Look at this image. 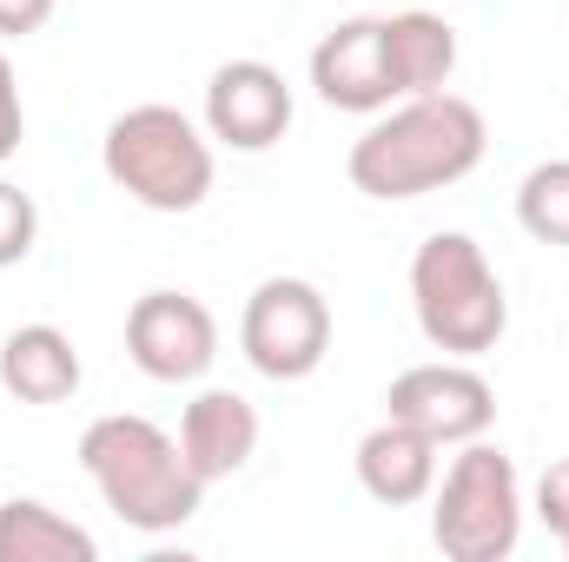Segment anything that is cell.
<instances>
[{
    "label": "cell",
    "mask_w": 569,
    "mask_h": 562,
    "mask_svg": "<svg viewBox=\"0 0 569 562\" xmlns=\"http://www.w3.org/2000/svg\"><path fill=\"white\" fill-rule=\"evenodd\" d=\"M430 543L450 562L517 556V543H523V483H517V463L497 443H483V436L457 443L450 470L430 490Z\"/></svg>",
    "instance_id": "5b68a950"
},
{
    "label": "cell",
    "mask_w": 569,
    "mask_h": 562,
    "mask_svg": "<svg viewBox=\"0 0 569 562\" xmlns=\"http://www.w3.org/2000/svg\"><path fill=\"white\" fill-rule=\"evenodd\" d=\"M100 165L107 179L146 205V212H199L206 192H212V140L199 120H186L179 107L166 100H146V107H127L107 140H100Z\"/></svg>",
    "instance_id": "277c9868"
},
{
    "label": "cell",
    "mask_w": 569,
    "mask_h": 562,
    "mask_svg": "<svg viewBox=\"0 0 569 562\" xmlns=\"http://www.w3.org/2000/svg\"><path fill=\"white\" fill-rule=\"evenodd\" d=\"M517 225L537 245H569V159H543L517 185Z\"/></svg>",
    "instance_id": "2e32d148"
},
{
    "label": "cell",
    "mask_w": 569,
    "mask_h": 562,
    "mask_svg": "<svg viewBox=\"0 0 569 562\" xmlns=\"http://www.w3.org/2000/svg\"><path fill=\"white\" fill-rule=\"evenodd\" d=\"M33 245H40V205H33V192H20L13 179H0V272L20 265Z\"/></svg>",
    "instance_id": "e0dca14e"
},
{
    "label": "cell",
    "mask_w": 569,
    "mask_h": 562,
    "mask_svg": "<svg viewBox=\"0 0 569 562\" xmlns=\"http://www.w3.org/2000/svg\"><path fill=\"white\" fill-rule=\"evenodd\" d=\"M179 450H186V463L206 483L239 476L259 456V411H252V398H239V391H199L179 411Z\"/></svg>",
    "instance_id": "8fae6325"
},
{
    "label": "cell",
    "mask_w": 569,
    "mask_h": 562,
    "mask_svg": "<svg viewBox=\"0 0 569 562\" xmlns=\"http://www.w3.org/2000/svg\"><path fill=\"white\" fill-rule=\"evenodd\" d=\"M100 543L40 496L0 503V562H93Z\"/></svg>",
    "instance_id": "9a60e30c"
},
{
    "label": "cell",
    "mask_w": 569,
    "mask_h": 562,
    "mask_svg": "<svg viewBox=\"0 0 569 562\" xmlns=\"http://www.w3.org/2000/svg\"><path fill=\"white\" fill-rule=\"evenodd\" d=\"M127 358L152 384H199L219 364V318L192 291H146L127 311Z\"/></svg>",
    "instance_id": "ba28073f"
},
{
    "label": "cell",
    "mask_w": 569,
    "mask_h": 562,
    "mask_svg": "<svg viewBox=\"0 0 569 562\" xmlns=\"http://www.w3.org/2000/svg\"><path fill=\"white\" fill-rule=\"evenodd\" d=\"M80 470L100 490V503L140 536L186 530L206 503V476L186 463L179 436L133 411H107L80 430Z\"/></svg>",
    "instance_id": "7a4b0ae2"
},
{
    "label": "cell",
    "mask_w": 569,
    "mask_h": 562,
    "mask_svg": "<svg viewBox=\"0 0 569 562\" xmlns=\"http://www.w3.org/2000/svg\"><path fill=\"white\" fill-rule=\"evenodd\" d=\"M53 7H60V0H0V40H27V33H40V27L53 20Z\"/></svg>",
    "instance_id": "ffe728a7"
},
{
    "label": "cell",
    "mask_w": 569,
    "mask_h": 562,
    "mask_svg": "<svg viewBox=\"0 0 569 562\" xmlns=\"http://www.w3.org/2000/svg\"><path fill=\"white\" fill-rule=\"evenodd\" d=\"M385 418H405L437 450H457L497 423V391L483 371H470V358H437V364H411L391 378Z\"/></svg>",
    "instance_id": "52a82bcc"
},
{
    "label": "cell",
    "mask_w": 569,
    "mask_h": 562,
    "mask_svg": "<svg viewBox=\"0 0 569 562\" xmlns=\"http://www.w3.org/2000/svg\"><path fill=\"white\" fill-rule=\"evenodd\" d=\"M291 127V87L266 60H226L206 80V140L232 152H272Z\"/></svg>",
    "instance_id": "9c48e42d"
},
{
    "label": "cell",
    "mask_w": 569,
    "mask_h": 562,
    "mask_svg": "<svg viewBox=\"0 0 569 562\" xmlns=\"http://www.w3.org/2000/svg\"><path fill=\"white\" fill-rule=\"evenodd\" d=\"M311 87L325 107L338 113H385L398 93L385 80V47H378V20H338L318 47H311Z\"/></svg>",
    "instance_id": "30bf717a"
},
{
    "label": "cell",
    "mask_w": 569,
    "mask_h": 562,
    "mask_svg": "<svg viewBox=\"0 0 569 562\" xmlns=\"http://www.w3.org/2000/svg\"><path fill=\"white\" fill-rule=\"evenodd\" d=\"M378 47H385V80L398 100L418 93H443L457 73V27L430 7H405L378 20Z\"/></svg>",
    "instance_id": "4fadbf2b"
},
{
    "label": "cell",
    "mask_w": 569,
    "mask_h": 562,
    "mask_svg": "<svg viewBox=\"0 0 569 562\" xmlns=\"http://www.w3.org/2000/svg\"><path fill=\"white\" fill-rule=\"evenodd\" d=\"M27 140V107H20V80H13V60L0 53V165L20 152Z\"/></svg>",
    "instance_id": "d6986e66"
},
{
    "label": "cell",
    "mask_w": 569,
    "mask_h": 562,
    "mask_svg": "<svg viewBox=\"0 0 569 562\" xmlns=\"http://www.w3.org/2000/svg\"><path fill=\"white\" fill-rule=\"evenodd\" d=\"M537 516H543V530L557 536V550L569 556V463H550V470H543V483H537Z\"/></svg>",
    "instance_id": "ac0fdd59"
},
{
    "label": "cell",
    "mask_w": 569,
    "mask_h": 562,
    "mask_svg": "<svg viewBox=\"0 0 569 562\" xmlns=\"http://www.w3.org/2000/svg\"><path fill=\"white\" fill-rule=\"evenodd\" d=\"M351 463H358L365 496L385 503V510H411L437 490V443L425 430H411L405 418H385L378 430H365Z\"/></svg>",
    "instance_id": "7c38bea8"
},
{
    "label": "cell",
    "mask_w": 569,
    "mask_h": 562,
    "mask_svg": "<svg viewBox=\"0 0 569 562\" xmlns=\"http://www.w3.org/2000/svg\"><path fill=\"white\" fill-rule=\"evenodd\" d=\"M239 351L272 384L311 378L325 364V351H331V304H325V291L311 279H266L246 298Z\"/></svg>",
    "instance_id": "8992f818"
},
{
    "label": "cell",
    "mask_w": 569,
    "mask_h": 562,
    "mask_svg": "<svg viewBox=\"0 0 569 562\" xmlns=\"http://www.w3.org/2000/svg\"><path fill=\"white\" fill-rule=\"evenodd\" d=\"M411 311L443 358H483L510 331V291L470 232H430L411 252Z\"/></svg>",
    "instance_id": "3957f363"
},
{
    "label": "cell",
    "mask_w": 569,
    "mask_h": 562,
    "mask_svg": "<svg viewBox=\"0 0 569 562\" xmlns=\"http://www.w3.org/2000/svg\"><path fill=\"white\" fill-rule=\"evenodd\" d=\"M80 378V351L60 324H20L0 338V391L13 404H67Z\"/></svg>",
    "instance_id": "5bb4252c"
},
{
    "label": "cell",
    "mask_w": 569,
    "mask_h": 562,
    "mask_svg": "<svg viewBox=\"0 0 569 562\" xmlns=\"http://www.w3.org/2000/svg\"><path fill=\"white\" fill-rule=\"evenodd\" d=\"M483 145H490V127L463 93H418V100L385 107L351 140L345 172L365 199L398 205V199H425L470 179L483 165Z\"/></svg>",
    "instance_id": "6da1fadb"
}]
</instances>
